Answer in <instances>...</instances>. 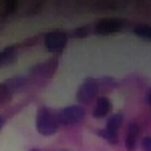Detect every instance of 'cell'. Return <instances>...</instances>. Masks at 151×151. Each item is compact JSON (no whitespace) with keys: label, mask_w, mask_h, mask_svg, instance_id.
Returning a JSON list of instances; mask_svg holds the SVG:
<instances>
[{"label":"cell","mask_w":151,"mask_h":151,"mask_svg":"<svg viewBox=\"0 0 151 151\" xmlns=\"http://www.w3.org/2000/svg\"><path fill=\"white\" fill-rule=\"evenodd\" d=\"M60 127V121H58V115H55L48 107H40L36 111V131L45 137H50L55 135Z\"/></svg>","instance_id":"1"},{"label":"cell","mask_w":151,"mask_h":151,"mask_svg":"<svg viewBox=\"0 0 151 151\" xmlns=\"http://www.w3.org/2000/svg\"><path fill=\"white\" fill-rule=\"evenodd\" d=\"M69 38H70V35L65 32V30H52V32H47V35H45V47H47L48 52L58 55V52L65 50Z\"/></svg>","instance_id":"2"},{"label":"cell","mask_w":151,"mask_h":151,"mask_svg":"<svg viewBox=\"0 0 151 151\" xmlns=\"http://www.w3.org/2000/svg\"><path fill=\"white\" fill-rule=\"evenodd\" d=\"M99 81L93 79V77H89V79H85L83 85L79 87V91H77V99H79V105H89L91 101H97V97H99Z\"/></svg>","instance_id":"3"},{"label":"cell","mask_w":151,"mask_h":151,"mask_svg":"<svg viewBox=\"0 0 151 151\" xmlns=\"http://www.w3.org/2000/svg\"><path fill=\"white\" fill-rule=\"evenodd\" d=\"M123 20L121 18H99L97 22L93 24V32L95 35H117V32H121V28H123Z\"/></svg>","instance_id":"4"},{"label":"cell","mask_w":151,"mask_h":151,"mask_svg":"<svg viewBox=\"0 0 151 151\" xmlns=\"http://www.w3.org/2000/svg\"><path fill=\"white\" fill-rule=\"evenodd\" d=\"M83 119H85L83 105H69V107L60 109V113H58V121L63 125H75V123H81Z\"/></svg>","instance_id":"5"},{"label":"cell","mask_w":151,"mask_h":151,"mask_svg":"<svg viewBox=\"0 0 151 151\" xmlns=\"http://www.w3.org/2000/svg\"><path fill=\"white\" fill-rule=\"evenodd\" d=\"M57 69H58V58L55 57V58H50V60H42V63L35 65V67L30 69V75L48 79V77H52V75L57 73Z\"/></svg>","instance_id":"6"},{"label":"cell","mask_w":151,"mask_h":151,"mask_svg":"<svg viewBox=\"0 0 151 151\" xmlns=\"http://www.w3.org/2000/svg\"><path fill=\"white\" fill-rule=\"evenodd\" d=\"M139 133H141V125L139 123H129L127 125V133H125V149L127 151H135L137 145L141 143L139 139Z\"/></svg>","instance_id":"7"},{"label":"cell","mask_w":151,"mask_h":151,"mask_svg":"<svg viewBox=\"0 0 151 151\" xmlns=\"http://www.w3.org/2000/svg\"><path fill=\"white\" fill-rule=\"evenodd\" d=\"M111 109H113V103H111V99L109 97H97V101H95V109H93V117L95 119H103V117H109L111 115Z\"/></svg>","instance_id":"8"},{"label":"cell","mask_w":151,"mask_h":151,"mask_svg":"<svg viewBox=\"0 0 151 151\" xmlns=\"http://www.w3.org/2000/svg\"><path fill=\"white\" fill-rule=\"evenodd\" d=\"M123 123H125V119H123V115L121 113H111V115L107 117V131L109 133H115V135H119V129L123 127Z\"/></svg>","instance_id":"9"},{"label":"cell","mask_w":151,"mask_h":151,"mask_svg":"<svg viewBox=\"0 0 151 151\" xmlns=\"http://www.w3.org/2000/svg\"><path fill=\"white\" fill-rule=\"evenodd\" d=\"M16 57H18V48L14 47V45H10V47H6V48H2V50H0V67L12 65V63L16 60Z\"/></svg>","instance_id":"10"},{"label":"cell","mask_w":151,"mask_h":151,"mask_svg":"<svg viewBox=\"0 0 151 151\" xmlns=\"http://www.w3.org/2000/svg\"><path fill=\"white\" fill-rule=\"evenodd\" d=\"M6 83V87L10 89L12 93L14 91H20L22 87H26V83H28V77H22V75H16V77H10L8 81H4Z\"/></svg>","instance_id":"11"},{"label":"cell","mask_w":151,"mask_h":151,"mask_svg":"<svg viewBox=\"0 0 151 151\" xmlns=\"http://www.w3.org/2000/svg\"><path fill=\"white\" fill-rule=\"evenodd\" d=\"M91 32H93V26H91V24H81V26H77V28L70 32V36H73V38H87Z\"/></svg>","instance_id":"12"},{"label":"cell","mask_w":151,"mask_h":151,"mask_svg":"<svg viewBox=\"0 0 151 151\" xmlns=\"http://www.w3.org/2000/svg\"><path fill=\"white\" fill-rule=\"evenodd\" d=\"M133 32L141 38H145V40H151V24H135Z\"/></svg>","instance_id":"13"},{"label":"cell","mask_w":151,"mask_h":151,"mask_svg":"<svg viewBox=\"0 0 151 151\" xmlns=\"http://www.w3.org/2000/svg\"><path fill=\"white\" fill-rule=\"evenodd\" d=\"M12 91L6 87V83H0V105H6L12 101Z\"/></svg>","instance_id":"14"},{"label":"cell","mask_w":151,"mask_h":151,"mask_svg":"<svg viewBox=\"0 0 151 151\" xmlns=\"http://www.w3.org/2000/svg\"><path fill=\"white\" fill-rule=\"evenodd\" d=\"M99 137H103L105 141H109L111 145H117V143H119V135H115V133H109L107 129H101V131H99Z\"/></svg>","instance_id":"15"},{"label":"cell","mask_w":151,"mask_h":151,"mask_svg":"<svg viewBox=\"0 0 151 151\" xmlns=\"http://www.w3.org/2000/svg\"><path fill=\"white\" fill-rule=\"evenodd\" d=\"M16 6H18V4H16L14 0H8V2H4V6H2V14H4V16L12 14V10H14Z\"/></svg>","instance_id":"16"},{"label":"cell","mask_w":151,"mask_h":151,"mask_svg":"<svg viewBox=\"0 0 151 151\" xmlns=\"http://www.w3.org/2000/svg\"><path fill=\"white\" fill-rule=\"evenodd\" d=\"M141 149L143 151H151V135H147V137L141 139Z\"/></svg>","instance_id":"17"},{"label":"cell","mask_w":151,"mask_h":151,"mask_svg":"<svg viewBox=\"0 0 151 151\" xmlns=\"http://www.w3.org/2000/svg\"><path fill=\"white\" fill-rule=\"evenodd\" d=\"M42 8V4H32V8H30V14H36V10H40Z\"/></svg>","instance_id":"18"},{"label":"cell","mask_w":151,"mask_h":151,"mask_svg":"<svg viewBox=\"0 0 151 151\" xmlns=\"http://www.w3.org/2000/svg\"><path fill=\"white\" fill-rule=\"evenodd\" d=\"M147 105H151V89L147 91Z\"/></svg>","instance_id":"19"},{"label":"cell","mask_w":151,"mask_h":151,"mask_svg":"<svg viewBox=\"0 0 151 151\" xmlns=\"http://www.w3.org/2000/svg\"><path fill=\"white\" fill-rule=\"evenodd\" d=\"M2 125H4V117L0 115V129H2Z\"/></svg>","instance_id":"20"},{"label":"cell","mask_w":151,"mask_h":151,"mask_svg":"<svg viewBox=\"0 0 151 151\" xmlns=\"http://www.w3.org/2000/svg\"><path fill=\"white\" fill-rule=\"evenodd\" d=\"M30 151H38V149H30Z\"/></svg>","instance_id":"21"}]
</instances>
